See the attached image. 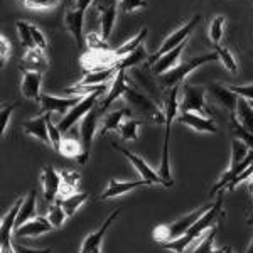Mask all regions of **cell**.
Instances as JSON below:
<instances>
[{
    "mask_svg": "<svg viewBox=\"0 0 253 253\" xmlns=\"http://www.w3.org/2000/svg\"><path fill=\"white\" fill-rule=\"evenodd\" d=\"M206 93L210 95L219 107L226 108L230 115H236V105H238L240 96L230 89V86H223V84H210L206 88Z\"/></svg>",
    "mask_w": 253,
    "mask_h": 253,
    "instance_id": "obj_14",
    "label": "cell"
},
{
    "mask_svg": "<svg viewBox=\"0 0 253 253\" xmlns=\"http://www.w3.org/2000/svg\"><path fill=\"white\" fill-rule=\"evenodd\" d=\"M47 58L44 54L42 49H29L26 51L22 59V64H20V69L22 71H38V73H44L47 69Z\"/></svg>",
    "mask_w": 253,
    "mask_h": 253,
    "instance_id": "obj_24",
    "label": "cell"
},
{
    "mask_svg": "<svg viewBox=\"0 0 253 253\" xmlns=\"http://www.w3.org/2000/svg\"><path fill=\"white\" fill-rule=\"evenodd\" d=\"M93 2H95V0H73L75 9H78V10H86Z\"/></svg>",
    "mask_w": 253,
    "mask_h": 253,
    "instance_id": "obj_53",
    "label": "cell"
},
{
    "mask_svg": "<svg viewBox=\"0 0 253 253\" xmlns=\"http://www.w3.org/2000/svg\"><path fill=\"white\" fill-rule=\"evenodd\" d=\"M250 150H252L250 147L245 144V142L238 140V138H233V140H231V161H230V166H228L226 172L219 177V181L213 186V189L210 191V196H214L218 191H223V187L230 184L236 175H238L240 166H242V162L248 157Z\"/></svg>",
    "mask_w": 253,
    "mask_h": 253,
    "instance_id": "obj_5",
    "label": "cell"
},
{
    "mask_svg": "<svg viewBox=\"0 0 253 253\" xmlns=\"http://www.w3.org/2000/svg\"><path fill=\"white\" fill-rule=\"evenodd\" d=\"M58 201L61 203V206L64 208V211H66L68 218H71V216H75V213L78 211V208L83 205V203L88 201V194L84 193H73L69 196H64V198H58Z\"/></svg>",
    "mask_w": 253,
    "mask_h": 253,
    "instance_id": "obj_28",
    "label": "cell"
},
{
    "mask_svg": "<svg viewBox=\"0 0 253 253\" xmlns=\"http://www.w3.org/2000/svg\"><path fill=\"white\" fill-rule=\"evenodd\" d=\"M91 253H101V250H100V248H98V250H95V252H91Z\"/></svg>",
    "mask_w": 253,
    "mask_h": 253,
    "instance_id": "obj_59",
    "label": "cell"
},
{
    "mask_svg": "<svg viewBox=\"0 0 253 253\" xmlns=\"http://www.w3.org/2000/svg\"><path fill=\"white\" fill-rule=\"evenodd\" d=\"M224 22H226V17H224V15H216L213 19V22L210 24V38L213 41L214 47L219 46V41L223 38Z\"/></svg>",
    "mask_w": 253,
    "mask_h": 253,
    "instance_id": "obj_39",
    "label": "cell"
},
{
    "mask_svg": "<svg viewBox=\"0 0 253 253\" xmlns=\"http://www.w3.org/2000/svg\"><path fill=\"white\" fill-rule=\"evenodd\" d=\"M201 14H196L193 19L189 20V22H186L182 27H179L177 31H174L172 34L169 36V38H166L164 42L161 44V47L157 49V52H154L152 56L149 58V64L152 66V64H156L159 59L162 58L164 54H167L169 51H172L177 46H181V44H184L187 38L191 36V32H193L196 27H198V24L201 22Z\"/></svg>",
    "mask_w": 253,
    "mask_h": 253,
    "instance_id": "obj_6",
    "label": "cell"
},
{
    "mask_svg": "<svg viewBox=\"0 0 253 253\" xmlns=\"http://www.w3.org/2000/svg\"><path fill=\"white\" fill-rule=\"evenodd\" d=\"M140 186H152V184H150L149 181H145V179H140V181H117V179H112V181L108 182L105 193L100 196V199L105 201V199H110V198H117V196L130 193V191L137 189V187H140Z\"/></svg>",
    "mask_w": 253,
    "mask_h": 253,
    "instance_id": "obj_21",
    "label": "cell"
},
{
    "mask_svg": "<svg viewBox=\"0 0 253 253\" xmlns=\"http://www.w3.org/2000/svg\"><path fill=\"white\" fill-rule=\"evenodd\" d=\"M216 226L211 228L210 233H206L203 236V240L194 247V250L191 253H211L213 252V242H214V236H216Z\"/></svg>",
    "mask_w": 253,
    "mask_h": 253,
    "instance_id": "obj_42",
    "label": "cell"
},
{
    "mask_svg": "<svg viewBox=\"0 0 253 253\" xmlns=\"http://www.w3.org/2000/svg\"><path fill=\"white\" fill-rule=\"evenodd\" d=\"M248 191H250V193H253V175L250 177V184H248Z\"/></svg>",
    "mask_w": 253,
    "mask_h": 253,
    "instance_id": "obj_55",
    "label": "cell"
},
{
    "mask_svg": "<svg viewBox=\"0 0 253 253\" xmlns=\"http://www.w3.org/2000/svg\"><path fill=\"white\" fill-rule=\"evenodd\" d=\"M186 44H187V41L184 44H181V46H177L175 49H172V51H169L167 54L162 56L161 59L157 61L156 64H152V73L156 76H161V75H164V73H167L169 69H172L175 68L179 64V56L182 54V51H184V47H186Z\"/></svg>",
    "mask_w": 253,
    "mask_h": 253,
    "instance_id": "obj_25",
    "label": "cell"
},
{
    "mask_svg": "<svg viewBox=\"0 0 253 253\" xmlns=\"http://www.w3.org/2000/svg\"><path fill=\"white\" fill-rule=\"evenodd\" d=\"M112 147L115 150H118V152H122L124 156L128 159L130 162H132V166L137 169V172L142 175V179H145V181H149L150 184H162V179H161V175H159V172H156V170L152 169L147 162L144 161L142 157H138L135 156L133 152H130L128 149H125V147H122V145H118L113 142Z\"/></svg>",
    "mask_w": 253,
    "mask_h": 253,
    "instance_id": "obj_13",
    "label": "cell"
},
{
    "mask_svg": "<svg viewBox=\"0 0 253 253\" xmlns=\"http://www.w3.org/2000/svg\"><path fill=\"white\" fill-rule=\"evenodd\" d=\"M219 56L218 52H210V54H203V56H198V58H193V59H187L184 63H179L177 66L169 69L164 75L159 76V84L162 88H174V86H179L182 83V80L186 78L189 73H193L194 69H198L199 66L206 63H211V61H218Z\"/></svg>",
    "mask_w": 253,
    "mask_h": 253,
    "instance_id": "obj_2",
    "label": "cell"
},
{
    "mask_svg": "<svg viewBox=\"0 0 253 253\" xmlns=\"http://www.w3.org/2000/svg\"><path fill=\"white\" fill-rule=\"evenodd\" d=\"M47 118V132H49V138H51V147L56 150V152H61V144H63V133L58 128V125L52 124L51 120V113H46Z\"/></svg>",
    "mask_w": 253,
    "mask_h": 253,
    "instance_id": "obj_40",
    "label": "cell"
},
{
    "mask_svg": "<svg viewBox=\"0 0 253 253\" xmlns=\"http://www.w3.org/2000/svg\"><path fill=\"white\" fill-rule=\"evenodd\" d=\"M84 96H75V98H59V96H54V95H47V93H42L41 95V113H66L71 110L73 107L80 103Z\"/></svg>",
    "mask_w": 253,
    "mask_h": 253,
    "instance_id": "obj_11",
    "label": "cell"
},
{
    "mask_svg": "<svg viewBox=\"0 0 253 253\" xmlns=\"http://www.w3.org/2000/svg\"><path fill=\"white\" fill-rule=\"evenodd\" d=\"M124 98L126 100V103H128V107L132 108L133 115H144L147 117L149 120L156 122V124L166 125V113L164 110H161L156 105V101L150 100L149 96H145L144 93L137 91L135 88H128L125 91Z\"/></svg>",
    "mask_w": 253,
    "mask_h": 253,
    "instance_id": "obj_4",
    "label": "cell"
},
{
    "mask_svg": "<svg viewBox=\"0 0 253 253\" xmlns=\"http://www.w3.org/2000/svg\"><path fill=\"white\" fill-rule=\"evenodd\" d=\"M175 120L181 125H186L189 128L196 130V132H203V133H216L218 128H216L214 122L208 117H203L199 113L194 112H187V113H181Z\"/></svg>",
    "mask_w": 253,
    "mask_h": 253,
    "instance_id": "obj_16",
    "label": "cell"
},
{
    "mask_svg": "<svg viewBox=\"0 0 253 253\" xmlns=\"http://www.w3.org/2000/svg\"><path fill=\"white\" fill-rule=\"evenodd\" d=\"M68 218L66 211H64V208L61 206L59 201H56L54 205H52L51 208H49V213H47V219L51 221V224L54 228H61L64 223V219Z\"/></svg>",
    "mask_w": 253,
    "mask_h": 253,
    "instance_id": "obj_38",
    "label": "cell"
},
{
    "mask_svg": "<svg viewBox=\"0 0 253 253\" xmlns=\"http://www.w3.org/2000/svg\"><path fill=\"white\" fill-rule=\"evenodd\" d=\"M230 89L233 93H236L238 96L245 98V100L253 101V83L252 84H243V86H230Z\"/></svg>",
    "mask_w": 253,
    "mask_h": 253,
    "instance_id": "obj_48",
    "label": "cell"
},
{
    "mask_svg": "<svg viewBox=\"0 0 253 253\" xmlns=\"http://www.w3.org/2000/svg\"><path fill=\"white\" fill-rule=\"evenodd\" d=\"M144 59H147V51H145L144 44H142V46H138L133 52H130L128 56H125V58L118 59L117 68H118V69H128V68H133V66H137V64H140Z\"/></svg>",
    "mask_w": 253,
    "mask_h": 253,
    "instance_id": "obj_33",
    "label": "cell"
},
{
    "mask_svg": "<svg viewBox=\"0 0 253 253\" xmlns=\"http://www.w3.org/2000/svg\"><path fill=\"white\" fill-rule=\"evenodd\" d=\"M24 199L20 198L15 201V205L10 208V211L2 218L0 223V247H5V245H12V233L15 230V221H17V214L20 211Z\"/></svg>",
    "mask_w": 253,
    "mask_h": 253,
    "instance_id": "obj_18",
    "label": "cell"
},
{
    "mask_svg": "<svg viewBox=\"0 0 253 253\" xmlns=\"http://www.w3.org/2000/svg\"><path fill=\"white\" fill-rule=\"evenodd\" d=\"M0 253H15L14 245H5V247H0Z\"/></svg>",
    "mask_w": 253,
    "mask_h": 253,
    "instance_id": "obj_54",
    "label": "cell"
},
{
    "mask_svg": "<svg viewBox=\"0 0 253 253\" xmlns=\"http://www.w3.org/2000/svg\"><path fill=\"white\" fill-rule=\"evenodd\" d=\"M86 46L88 49H91V51H110L107 41L101 38V34H96V32H88Z\"/></svg>",
    "mask_w": 253,
    "mask_h": 253,
    "instance_id": "obj_43",
    "label": "cell"
},
{
    "mask_svg": "<svg viewBox=\"0 0 253 253\" xmlns=\"http://www.w3.org/2000/svg\"><path fill=\"white\" fill-rule=\"evenodd\" d=\"M101 93L103 91H95V93H91V95L84 96L83 100L76 105V107H73L71 110H69L66 115L58 122V128L61 130V133H68L69 130L75 126V124H78L80 120H83L84 115L89 113L93 108L96 107L98 98L101 96Z\"/></svg>",
    "mask_w": 253,
    "mask_h": 253,
    "instance_id": "obj_9",
    "label": "cell"
},
{
    "mask_svg": "<svg viewBox=\"0 0 253 253\" xmlns=\"http://www.w3.org/2000/svg\"><path fill=\"white\" fill-rule=\"evenodd\" d=\"M221 214H223V191L219 193L218 199L214 201V205H211L210 210H208L206 213L203 214L201 218L189 228V230H187L186 235H182L181 238L174 240V242L164 243V248H167V250H170L174 253H184L186 248H189L194 242H199V240L205 236L203 233H206L208 230H211V228H214L216 224H218Z\"/></svg>",
    "mask_w": 253,
    "mask_h": 253,
    "instance_id": "obj_1",
    "label": "cell"
},
{
    "mask_svg": "<svg viewBox=\"0 0 253 253\" xmlns=\"http://www.w3.org/2000/svg\"><path fill=\"white\" fill-rule=\"evenodd\" d=\"M117 73H118L117 66L95 69V71H84V76L75 84V86H96V84H105L107 81L115 78Z\"/></svg>",
    "mask_w": 253,
    "mask_h": 253,
    "instance_id": "obj_22",
    "label": "cell"
},
{
    "mask_svg": "<svg viewBox=\"0 0 253 253\" xmlns=\"http://www.w3.org/2000/svg\"><path fill=\"white\" fill-rule=\"evenodd\" d=\"M118 214H120V210H115L112 214L108 216L107 219L103 221V224H101L100 228L95 231V233H91V235H88V238L84 240L83 245H81V250L80 253H91V252H95L100 248V245H101V240H103V236L105 233L108 231V228L112 226V223L115 221V219L118 218Z\"/></svg>",
    "mask_w": 253,
    "mask_h": 253,
    "instance_id": "obj_19",
    "label": "cell"
},
{
    "mask_svg": "<svg viewBox=\"0 0 253 253\" xmlns=\"http://www.w3.org/2000/svg\"><path fill=\"white\" fill-rule=\"evenodd\" d=\"M22 3L31 10H51L59 3V0H22Z\"/></svg>",
    "mask_w": 253,
    "mask_h": 253,
    "instance_id": "obj_44",
    "label": "cell"
},
{
    "mask_svg": "<svg viewBox=\"0 0 253 253\" xmlns=\"http://www.w3.org/2000/svg\"><path fill=\"white\" fill-rule=\"evenodd\" d=\"M252 175H253V162H252L250 166L247 167V169L243 170L242 174H240V175H236V177H235L233 181H231L230 184H228L226 187H228V189H230V191H231V189H235V187L238 186L240 182H243V181H248V179H250Z\"/></svg>",
    "mask_w": 253,
    "mask_h": 253,
    "instance_id": "obj_47",
    "label": "cell"
},
{
    "mask_svg": "<svg viewBox=\"0 0 253 253\" xmlns=\"http://www.w3.org/2000/svg\"><path fill=\"white\" fill-rule=\"evenodd\" d=\"M210 208H211V205L198 208L196 211L186 214L184 218L177 219V221H174L170 224H161V226H157L156 230H154V240H157L159 243L164 245L167 242H174V240L181 238V236L186 235L187 230H189V228L193 226V224L198 221V219L201 218V216L205 214Z\"/></svg>",
    "mask_w": 253,
    "mask_h": 253,
    "instance_id": "obj_3",
    "label": "cell"
},
{
    "mask_svg": "<svg viewBox=\"0 0 253 253\" xmlns=\"http://www.w3.org/2000/svg\"><path fill=\"white\" fill-rule=\"evenodd\" d=\"M103 113H101L100 107H95L89 113L84 115V118L81 120V126H80V140H81V147H83V154L76 159L80 162V166H84L89 159V154H91V145H93V138L96 135V126H98V118H100Z\"/></svg>",
    "mask_w": 253,
    "mask_h": 253,
    "instance_id": "obj_7",
    "label": "cell"
},
{
    "mask_svg": "<svg viewBox=\"0 0 253 253\" xmlns=\"http://www.w3.org/2000/svg\"><path fill=\"white\" fill-rule=\"evenodd\" d=\"M138 126H140V120L137 118H128V120L122 122L120 128H118V133L124 140H137L138 137Z\"/></svg>",
    "mask_w": 253,
    "mask_h": 253,
    "instance_id": "obj_37",
    "label": "cell"
},
{
    "mask_svg": "<svg viewBox=\"0 0 253 253\" xmlns=\"http://www.w3.org/2000/svg\"><path fill=\"white\" fill-rule=\"evenodd\" d=\"M12 245H14L15 253H52V248H29L24 247V245H19L17 242H12Z\"/></svg>",
    "mask_w": 253,
    "mask_h": 253,
    "instance_id": "obj_51",
    "label": "cell"
},
{
    "mask_svg": "<svg viewBox=\"0 0 253 253\" xmlns=\"http://www.w3.org/2000/svg\"><path fill=\"white\" fill-rule=\"evenodd\" d=\"M117 5H110L108 9L100 12V26H101V38L105 41H108L110 34L113 31V26H115V19H117Z\"/></svg>",
    "mask_w": 253,
    "mask_h": 253,
    "instance_id": "obj_31",
    "label": "cell"
},
{
    "mask_svg": "<svg viewBox=\"0 0 253 253\" xmlns=\"http://www.w3.org/2000/svg\"><path fill=\"white\" fill-rule=\"evenodd\" d=\"M84 14H86V10H78V9H68L66 14H64V26L71 32V36L75 38L80 49L86 47V36L83 32Z\"/></svg>",
    "mask_w": 253,
    "mask_h": 253,
    "instance_id": "obj_12",
    "label": "cell"
},
{
    "mask_svg": "<svg viewBox=\"0 0 253 253\" xmlns=\"http://www.w3.org/2000/svg\"><path fill=\"white\" fill-rule=\"evenodd\" d=\"M224 248H226V247H224ZM224 248H221V250H213L211 253H224Z\"/></svg>",
    "mask_w": 253,
    "mask_h": 253,
    "instance_id": "obj_57",
    "label": "cell"
},
{
    "mask_svg": "<svg viewBox=\"0 0 253 253\" xmlns=\"http://www.w3.org/2000/svg\"><path fill=\"white\" fill-rule=\"evenodd\" d=\"M61 154L71 159H78L83 154V147L81 140H76L73 137H63V144H61Z\"/></svg>",
    "mask_w": 253,
    "mask_h": 253,
    "instance_id": "obj_36",
    "label": "cell"
},
{
    "mask_svg": "<svg viewBox=\"0 0 253 253\" xmlns=\"http://www.w3.org/2000/svg\"><path fill=\"white\" fill-rule=\"evenodd\" d=\"M230 125H231V132H233L235 138L245 142L250 149H253V133L248 132V130L236 120V115H230Z\"/></svg>",
    "mask_w": 253,
    "mask_h": 253,
    "instance_id": "obj_35",
    "label": "cell"
},
{
    "mask_svg": "<svg viewBox=\"0 0 253 253\" xmlns=\"http://www.w3.org/2000/svg\"><path fill=\"white\" fill-rule=\"evenodd\" d=\"M128 88H130V86H128V76H126V69H118L115 80H113L112 86H110L108 95L105 96V100L100 103L101 113L107 112V110H108L110 107H112L113 101H117L120 96H124V95H125V91H126Z\"/></svg>",
    "mask_w": 253,
    "mask_h": 253,
    "instance_id": "obj_15",
    "label": "cell"
},
{
    "mask_svg": "<svg viewBox=\"0 0 253 253\" xmlns=\"http://www.w3.org/2000/svg\"><path fill=\"white\" fill-rule=\"evenodd\" d=\"M10 52H12V46H10L9 39L2 34L0 36V58H2V66L5 64V61H9Z\"/></svg>",
    "mask_w": 253,
    "mask_h": 253,
    "instance_id": "obj_49",
    "label": "cell"
},
{
    "mask_svg": "<svg viewBox=\"0 0 253 253\" xmlns=\"http://www.w3.org/2000/svg\"><path fill=\"white\" fill-rule=\"evenodd\" d=\"M15 107H17V103H12L9 107L2 108V113H0V132H2V135L5 133L7 125H9V120H10V113L14 112Z\"/></svg>",
    "mask_w": 253,
    "mask_h": 253,
    "instance_id": "obj_46",
    "label": "cell"
},
{
    "mask_svg": "<svg viewBox=\"0 0 253 253\" xmlns=\"http://www.w3.org/2000/svg\"><path fill=\"white\" fill-rule=\"evenodd\" d=\"M236 117H238L240 124H242L248 132L253 133V107L250 105V101H247L242 96H240L238 105H236Z\"/></svg>",
    "mask_w": 253,
    "mask_h": 253,
    "instance_id": "obj_30",
    "label": "cell"
},
{
    "mask_svg": "<svg viewBox=\"0 0 253 253\" xmlns=\"http://www.w3.org/2000/svg\"><path fill=\"white\" fill-rule=\"evenodd\" d=\"M22 83H20V93L27 100H41V83H42V73L38 71H22Z\"/></svg>",
    "mask_w": 253,
    "mask_h": 253,
    "instance_id": "obj_17",
    "label": "cell"
},
{
    "mask_svg": "<svg viewBox=\"0 0 253 253\" xmlns=\"http://www.w3.org/2000/svg\"><path fill=\"white\" fill-rule=\"evenodd\" d=\"M15 27H17V32H19L20 44L26 47V51H29V49H39L38 46H36L34 38H32V31H31L29 22H26V20H19V22L15 24Z\"/></svg>",
    "mask_w": 253,
    "mask_h": 253,
    "instance_id": "obj_34",
    "label": "cell"
},
{
    "mask_svg": "<svg viewBox=\"0 0 253 253\" xmlns=\"http://www.w3.org/2000/svg\"><path fill=\"white\" fill-rule=\"evenodd\" d=\"M52 228L54 226H52L47 218L38 216V218L22 224L17 230H14V235H15V238H32V236H39V235L46 233V231H51Z\"/></svg>",
    "mask_w": 253,
    "mask_h": 253,
    "instance_id": "obj_20",
    "label": "cell"
},
{
    "mask_svg": "<svg viewBox=\"0 0 253 253\" xmlns=\"http://www.w3.org/2000/svg\"><path fill=\"white\" fill-rule=\"evenodd\" d=\"M147 38V27H142L140 31L137 32V36L135 38H132L130 41H126L125 44H122L120 47L115 49V58L117 59H122V58H125V56H128L130 52H133L138 46H142L144 44V39Z\"/></svg>",
    "mask_w": 253,
    "mask_h": 253,
    "instance_id": "obj_29",
    "label": "cell"
},
{
    "mask_svg": "<svg viewBox=\"0 0 253 253\" xmlns=\"http://www.w3.org/2000/svg\"><path fill=\"white\" fill-rule=\"evenodd\" d=\"M248 224H253V214L250 216V218H248V221H247Z\"/></svg>",
    "mask_w": 253,
    "mask_h": 253,
    "instance_id": "obj_58",
    "label": "cell"
},
{
    "mask_svg": "<svg viewBox=\"0 0 253 253\" xmlns=\"http://www.w3.org/2000/svg\"><path fill=\"white\" fill-rule=\"evenodd\" d=\"M206 88L203 86H193L186 83L182 84V100L179 101V113L194 112L205 117L210 113V107L206 105Z\"/></svg>",
    "mask_w": 253,
    "mask_h": 253,
    "instance_id": "obj_8",
    "label": "cell"
},
{
    "mask_svg": "<svg viewBox=\"0 0 253 253\" xmlns=\"http://www.w3.org/2000/svg\"><path fill=\"white\" fill-rule=\"evenodd\" d=\"M247 253H253V240H252L250 247H248V250H247Z\"/></svg>",
    "mask_w": 253,
    "mask_h": 253,
    "instance_id": "obj_56",
    "label": "cell"
},
{
    "mask_svg": "<svg viewBox=\"0 0 253 253\" xmlns=\"http://www.w3.org/2000/svg\"><path fill=\"white\" fill-rule=\"evenodd\" d=\"M36 201H38V196H36V191L32 189L31 193L27 194V198L24 199L22 206H20L17 221H15V230L22 226V224H26L27 221H31V219L38 218V216H36Z\"/></svg>",
    "mask_w": 253,
    "mask_h": 253,
    "instance_id": "obj_27",
    "label": "cell"
},
{
    "mask_svg": "<svg viewBox=\"0 0 253 253\" xmlns=\"http://www.w3.org/2000/svg\"><path fill=\"white\" fill-rule=\"evenodd\" d=\"M133 115V112H132V108H120V110H117V112H110L107 118H105V122H103V126L100 128V132H98V135L100 137H103V135H107L108 132H113V130H118L120 128V125H122V122H124V118L125 117H132Z\"/></svg>",
    "mask_w": 253,
    "mask_h": 253,
    "instance_id": "obj_26",
    "label": "cell"
},
{
    "mask_svg": "<svg viewBox=\"0 0 253 253\" xmlns=\"http://www.w3.org/2000/svg\"><path fill=\"white\" fill-rule=\"evenodd\" d=\"M41 182H42V189H44V201L49 206H52L58 201L61 186H63L61 174L52 166H46L42 170V175H41Z\"/></svg>",
    "mask_w": 253,
    "mask_h": 253,
    "instance_id": "obj_10",
    "label": "cell"
},
{
    "mask_svg": "<svg viewBox=\"0 0 253 253\" xmlns=\"http://www.w3.org/2000/svg\"><path fill=\"white\" fill-rule=\"evenodd\" d=\"M115 3H118V0H96V9L98 12L108 9L110 5H115Z\"/></svg>",
    "mask_w": 253,
    "mask_h": 253,
    "instance_id": "obj_52",
    "label": "cell"
},
{
    "mask_svg": "<svg viewBox=\"0 0 253 253\" xmlns=\"http://www.w3.org/2000/svg\"><path fill=\"white\" fill-rule=\"evenodd\" d=\"M118 5L124 14H130V12H135L138 9H145L147 0H118Z\"/></svg>",
    "mask_w": 253,
    "mask_h": 253,
    "instance_id": "obj_45",
    "label": "cell"
},
{
    "mask_svg": "<svg viewBox=\"0 0 253 253\" xmlns=\"http://www.w3.org/2000/svg\"><path fill=\"white\" fill-rule=\"evenodd\" d=\"M22 128L27 135H32L36 138H39L42 144L51 145V138H49V132H47V118L46 113H42L38 118H32V120H27L22 124Z\"/></svg>",
    "mask_w": 253,
    "mask_h": 253,
    "instance_id": "obj_23",
    "label": "cell"
},
{
    "mask_svg": "<svg viewBox=\"0 0 253 253\" xmlns=\"http://www.w3.org/2000/svg\"><path fill=\"white\" fill-rule=\"evenodd\" d=\"M216 52L219 56V61L223 63V66L228 69L230 73H236L238 71V64H236V59L235 56L231 54L230 49L226 47H221V46H216Z\"/></svg>",
    "mask_w": 253,
    "mask_h": 253,
    "instance_id": "obj_41",
    "label": "cell"
},
{
    "mask_svg": "<svg viewBox=\"0 0 253 253\" xmlns=\"http://www.w3.org/2000/svg\"><path fill=\"white\" fill-rule=\"evenodd\" d=\"M61 179H63V186H61V198L69 196L76 191V187L80 184V174L76 170H61Z\"/></svg>",
    "mask_w": 253,
    "mask_h": 253,
    "instance_id": "obj_32",
    "label": "cell"
},
{
    "mask_svg": "<svg viewBox=\"0 0 253 253\" xmlns=\"http://www.w3.org/2000/svg\"><path fill=\"white\" fill-rule=\"evenodd\" d=\"M31 31H32V38H34L36 46H38L39 49H42V51H46V47H47V41H46V38H44L42 32H41L39 27H36L34 24H31Z\"/></svg>",
    "mask_w": 253,
    "mask_h": 253,
    "instance_id": "obj_50",
    "label": "cell"
}]
</instances>
